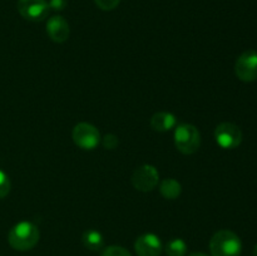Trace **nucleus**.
I'll list each match as a JSON object with an SVG mask.
<instances>
[{
	"instance_id": "nucleus-1",
	"label": "nucleus",
	"mask_w": 257,
	"mask_h": 256,
	"mask_svg": "<svg viewBox=\"0 0 257 256\" xmlns=\"http://www.w3.org/2000/svg\"><path fill=\"white\" fill-rule=\"evenodd\" d=\"M39 230L34 223L30 221H20L9 231L8 241L14 250L28 251L39 242Z\"/></svg>"
},
{
	"instance_id": "nucleus-2",
	"label": "nucleus",
	"mask_w": 257,
	"mask_h": 256,
	"mask_svg": "<svg viewBox=\"0 0 257 256\" xmlns=\"http://www.w3.org/2000/svg\"><path fill=\"white\" fill-rule=\"evenodd\" d=\"M210 251L212 256H240L242 242L231 230H220L211 237Z\"/></svg>"
},
{
	"instance_id": "nucleus-3",
	"label": "nucleus",
	"mask_w": 257,
	"mask_h": 256,
	"mask_svg": "<svg viewBox=\"0 0 257 256\" xmlns=\"http://www.w3.org/2000/svg\"><path fill=\"white\" fill-rule=\"evenodd\" d=\"M176 148L183 155H193L201 146V135L197 128L190 123L176 125L175 130Z\"/></svg>"
},
{
	"instance_id": "nucleus-4",
	"label": "nucleus",
	"mask_w": 257,
	"mask_h": 256,
	"mask_svg": "<svg viewBox=\"0 0 257 256\" xmlns=\"http://www.w3.org/2000/svg\"><path fill=\"white\" fill-rule=\"evenodd\" d=\"M73 141L79 148L85 151H92L99 145L100 133L93 124L87 122H80L73 128Z\"/></svg>"
},
{
	"instance_id": "nucleus-5",
	"label": "nucleus",
	"mask_w": 257,
	"mask_h": 256,
	"mask_svg": "<svg viewBox=\"0 0 257 256\" xmlns=\"http://www.w3.org/2000/svg\"><path fill=\"white\" fill-rule=\"evenodd\" d=\"M215 140L223 150H233L242 142V131L233 123H220L215 130Z\"/></svg>"
},
{
	"instance_id": "nucleus-6",
	"label": "nucleus",
	"mask_w": 257,
	"mask_h": 256,
	"mask_svg": "<svg viewBox=\"0 0 257 256\" xmlns=\"http://www.w3.org/2000/svg\"><path fill=\"white\" fill-rule=\"evenodd\" d=\"M160 182V173L152 165H143L138 167L132 175V183L136 190L151 192Z\"/></svg>"
},
{
	"instance_id": "nucleus-7",
	"label": "nucleus",
	"mask_w": 257,
	"mask_h": 256,
	"mask_svg": "<svg viewBox=\"0 0 257 256\" xmlns=\"http://www.w3.org/2000/svg\"><path fill=\"white\" fill-rule=\"evenodd\" d=\"M235 73L242 82L250 83L257 79V52L253 49L246 50L235 63Z\"/></svg>"
},
{
	"instance_id": "nucleus-8",
	"label": "nucleus",
	"mask_w": 257,
	"mask_h": 256,
	"mask_svg": "<svg viewBox=\"0 0 257 256\" xmlns=\"http://www.w3.org/2000/svg\"><path fill=\"white\" fill-rule=\"evenodd\" d=\"M18 12L29 22H42L49 13V4L47 0H18Z\"/></svg>"
},
{
	"instance_id": "nucleus-9",
	"label": "nucleus",
	"mask_w": 257,
	"mask_h": 256,
	"mask_svg": "<svg viewBox=\"0 0 257 256\" xmlns=\"http://www.w3.org/2000/svg\"><path fill=\"white\" fill-rule=\"evenodd\" d=\"M162 250V241L152 232L143 233L135 242V251L138 256H160Z\"/></svg>"
},
{
	"instance_id": "nucleus-10",
	"label": "nucleus",
	"mask_w": 257,
	"mask_h": 256,
	"mask_svg": "<svg viewBox=\"0 0 257 256\" xmlns=\"http://www.w3.org/2000/svg\"><path fill=\"white\" fill-rule=\"evenodd\" d=\"M47 33L55 43H64L69 38L70 29L67 20L60 15H54L47 23Z\"/></svg>"
},
{
	"instance_id": "nucleus-11",
	"label": "nucleus",
	"mask_w": 257,
	"mask_h": 256,
	"mask_svg": "<svg viewBox=\"0 0 257 256\" xmlns=\"http://www.w3.org/2000/svg\"><path fill=\"white\" fill-rule=\"evenodd\" d=\"M177 124L175 114L170 112H158L151 118V127L156 132H168Z\"/></svg>"
},
{
	"instance_id": "nucleus-12",
	"label": "nucleus",
	"mask_w": 257,
	"mask_h": 256,
	"mask_svg": "<svg viewBox=\"0 0 257 256\" xmlns=\"http://www.w3.org/2000/svg\"><path fill=\"white\" fill-rule=\"evenodd\" d=\"M82 242L90 251H99L104 246V237L97 230H87L82 236Z\"/></svg>"
},
{
	"instance_id": "nucleus-13",
	"label": "nucleus",
	"mask_w": 257,
	"mask_h": 256,
	"mask_svg": "<svg viewBox=\"0 0 257 256\" xmlns=\"http://www.w3.org/2000/svg\"><path fill=\"white\" fill-rule=\"evenodd\" d=\"M160 192L166 200H176L182 193V186L173 178H166L161 182Z\"/></svg>"
},
{
	"instance_id": "nucleus-14",
	"label": "nucleus",
	"mask_w": 257,
	"mask_h": 256,
	"mask_svg": "<svg viewBox=\"0 0 257 256\" xmlns=\"http://www.w3.org/2000/svg\"><path fill=\"white\" fill-rule=\"evenodd\" d=\"M167 256H186L187 253V243L182 238H172L165 246Z\"/></svg>"
},
{
	"instance_id": "nucleus-15",
	"label": "nucleus",
	"mask_w": 257,
	"mask_h": 256,
	"mask_svg": "<svg viewBox=\"0 0 257 256\" xmlns=\"http://www.w3.org/2000/svg\"><path fill=\"white\" fill-rule=\"evenodd\" d=\"M100 256H132L130 251L127 248L122 247V246H108L103 250V252L100 253Z\"/></svg>"
},
{
	"instance_id": "nucleus-16",
	"label": "nucleus",
	"mask_w": 257,
	"mask_h": 256,
	"mask_svg": "<svg viewBox=\"0 0 257 256\" xmlns=\"http://www.w3.org/2000/svg\"><path fill=\"white\" fill-rule=\"evenodd\" d=\"M10 180L4 171L0 170V198H4L10 192Z\"/></svg>"
},
{
	"instance_id": "nucleus-17",
	"label": "nucleus",
	"mask_w": 257,
	"mask_h": 256,
	"mask_svg": "<svg viewBox=\"0 0 257 256\" xmlns=\"http://www.w3.org/2000/svg\"><path fill=\"white\" fill-rule=\"evenodd\" d=\"M94 3L99 9L109 12V10L115 9L119 5L120 0H94Z\"/></svg>"
},
{
	"instance_id": "nucleus-18",
	"label": "nucleus",
	"mask_w": 257,
	"mask_h": 256,
	"mask_svg": "<svg viewBox=\"0 0 257 256\" xmlns=\"http://www.w3.org/2000/svg\"><path fill=\"white\" fill-rule=\"evenodd\" d=\"M102 143H103V146H104V148H107V150H114V148L118 146L117 136L105 135L104 138H103Z\"/></svg>"
},
{
	"instance_id": "nucleus-19",
	"label": "nucleus",
	"mask_w": 257,
	"mask_h": 256,
	"mask_svg": "<svg viewBox=\"0 0 257 256\" xmlns=\"http://www.w3.org/2000/svg\"><path fill=\"white\" fill-rule=\"evenodd\" d=\"M48 4H49V8H52V9L62 10V9H64V7L67 3H65V0H50Z\"/></svg>"
},
{
	"instance_id": "nucleus-20",
	"label": "nucleus",
	"mask_w": 257,
	"mask_h": 256,
	"mask_svg": "<svg viewBox=\"0 0 257 256\" xmlns=\"http://www.w3.org/2000/svg\"><path fill=\"white\" fill-rule=\"evenodd\" d=\"M188 256H208V255L205 252H192V253H190Z\"/></svg>"
},
{
	"instance_id": "nucleus-21",
	"label": "nucleus",
	"mask_w": 257,
	"mask_h": 256,
	"mask_svg": "<svg viewBox=\"0 0 257 256\" xmlns=\"http://www.w3.org/2000/svg\"><path fill=\"white\" fill-rule=\"evenodd\" d=\"M252 255H253V256H257V243H256V245H255V247H253Z\"/></svg>"
}]
</instances>
